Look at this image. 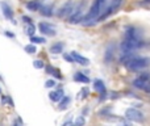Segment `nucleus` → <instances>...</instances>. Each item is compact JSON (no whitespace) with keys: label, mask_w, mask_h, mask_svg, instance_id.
<instances>
[{"label":"nucleus","mask_w":150,"mask_h":126,"mask_svg":"<svg viewBox=\"0 0 150 126\" xmlns=\"http://www.w3.org/2000/svg\"><path fill=\"white\" fill-rule=\"evenodd\" d=\"M148 66H150V58H146V57H137V55H134L128 62H125V67L129 71H134V72L141 71V70L146 68Z\"/></svg>","instance_id":"f03ea898"},{"label":"nucleus","mask_w":150,"mask_h":126,"mask_svg":"<svg viewBox=\"0 0 150 126\" xmlns=\"http://www.w3.org/2000/svg\"><path fill=\"white\" fill-rule=\"evenodd\" d=\"M33 66L36 67V68L41 70V68H44V67H45V63H44V61L37 59V61H34V62H33Z\"/></svg>","instance_id":"5701e85b"},{"label":"nucleus","mask_w":150,"mask_h":126,"mask_svg":"<svg viewBox=\"0 0 150 126\" xmlns=\"http://www.w3.org/2000/svg\"><path fill=\"white\" fill-rule=\"evenodd\" d=\"M71 57H73L74 62L75 63H79L80 66H88V64H90V59H88V58L83 57V55H80L79 53H76V51L71 53Z\"/></svg>","instance_id":"9d476101"},{"label":"nucleus","mask_w":150,"mask_h":126,"mask_svg":"<svg viewBox=\"0 0 150 126\" xmlns=\"http://www.w3.org/2000/svg\"><path fill=\"white\" fill-rule=\"evenodd\" d=\"M30 42H34V44H45L46 42V39L44 38V37H30Z\"/></svg>","instance_id":"aec40b11"},{"label":"nucleus","mask_w":150,"mask_h":126,"mask_svg":"<svg viewBox=\"0 0 150 126\" xmlns=\"http://www.w3.org/2000/svg\"><path fill=\"white\" fill-rule=\"evenodd\" d=\"M1 103H3V104H7V103H8V96L1 95Z\"/></svg>","instance_id":"2f4dec72"},{"label":"nucleus","mask_w":150,"mask_h":126,"mask_svg":"<svg viewBox=\"0 0 150 126\" xmlns=\"http://www.w3.org/2000/svg\"><path fill=\"white\" fill-rule=\"evenodd\" d=\"M125 39H130V41H138L142 39L141 37V32L134 26H128L125 30Z\"/></svg>","instance_id":"0eeeda50"},{"label":"nucleus","mask_w":150,"mask_h":126,"mask_svg":"<svg viewBox=\"0 0 150 126\" xmlns=\"http://www.w3.org/2000/svg\"><path fill=\"white\" fill-rule=\"evenodd\" d=\"M122 1H124V0H112L111 5H109L108 8H105V11H104V12L101 13V16L99 17V21L105 20L107 17H109L111 15H113L116 11H119L120 7H121V4H122Z\"/></svg>","instance_id":"20e7f679"},{"label":"nucleus","mask_w":150,"mask_h":126,"mask_svg":"<svg viewBox=\"0 0 150 126\" xmlns=\"http://www.w3.org/2000/svg\"><path fill=\"white\" fill-rule=\"evenodd\" d=\"M0 92H1V89H0Z\"/></svg>","instance_id":"58836bf2"},{"label":"nucleus","mask_w":150,"mask_h":126,"mask_svg":"<svg viewBox=\"0 0 150 126\" xmlns=\"http://www.w3.org/2000/svg\"><path fill=\"white\" fill-rule=\"evenodd\" d=\"M12 126H23V121H21L20 117H18V118L16 120L15 122H13V125H12Z\"/></svg>","instance_id":"c85d7f7f"},{"label":"nucleus","mask_w":150,"mask_h":126,"mask_svg":"<svg viewBox=\"0 0 150 126\" xmlns=\"http://www.w3.org/2000/svg\"><path fill=\"white\" fill-rule=\"evenodd\" d=\"M145 1H146V3H150V0H145Z\"/></svg>","instance_id":"e433bc0d"},{"label":"nucleus","mask_w":150,"mask_h":126,"mask_svg":"<svg viewBox=\"0 0 150 126\" xmlns=\"http://www.w3.org/2000/svg\"><path fill=\"white\" fill-rule=\"evenodd\" d=\"M25 51L28 53V54H36V51H37V49H36V46H34L33 44H29V45H26L25 47Z\"/></svg>","instance_id":"6ab92c4d"},{"label":"nucleus","mask_w":150,"mask_h":126,"mask_svg":"<svg viewBox=\"0 0 150 126\" xmlns=\"http://www.w3.org/2000/svg\"><path fill=\"white\" fill-rule=\"evenodd\" d=\"M23 21L28 25V24H33V21H32L30 17H28V16H23Z\"/></svg>","instance_id":"a878e982"},{"label":"nucleus","mask_w":150,"mask_h":126,"mask_svg":"<svg viewBox=\"0 0 150 126\" xmlns=\"http://www.w3.org/2000/svg\"><path fill=\"white\" fill-rule=\"evenodd\" d=\"M74 80L75 82H79V83H84V84H87V83H90V77L86 76L83 72H75L74 75Z\"/></svg>","instance_id":"4468645a"},{"label":"nucleus","mask_w":150,"mask_h":126,"mask_svg":"<svg viewBox=\"0 0 150 126\" xmlns=\"http://www.w3.org/2000/svg\"><path fill=\"white\" fill-rule=\"evenodd\" d=\"M29 1H32V0H29Z\"/></svg>","instance_id":"ea45409f"},{"label":"nucleus","mask_w":150,"mask_h":126,"mask_svg":"<svg viewBox=\"0 0 150 126\" xmlns=\"http://www.w3.org/2000/svg\"><path fill=\"white\" fill-rule=\"evenodd\" d=\"M70 125H71L70 121H67V122H65V124H63V126H70Z\"/></svg>","instance_id":"c9c22d12"},{"label":"nucleus","mask_w":150,"mask_h":126,"mask_svg":"<svg viewBox=\"0 0 150 126\" xmlns=\"http://www.w3.org/2000/svg\"><path fill=\"white\" fill-rule=\"evenodd\" d=\"M125 118L129 120V121L140 122V124H142V122L145 121L144 114L141 113L138 109H136V108H128L127 111H125Z\"/></svg>","instance_id":"39448f33"},{"label":"nucleus","mask_w":150,"mask_h":126,"mask_svg":"<svg viewBox=\"0 0 150 126\" xmlns=\"http://www.w3.org/2000/svg\"><path fill=\"white\" fill-rule=\"evenodd\" d=\"M42 7L41 1H38V0H32V1H28L26 3V9L32 11V12H34V11H40Z\"/></svg>","instance_id":"ddd939ff"},{"label":"nucleus","mask_w":150,"mask_h":126,"mask_svg":"<svg viewBox=\"0 0 150 126\" xmlns=\"http://www.w3.org/2000/svg\"><path fill=\"white\" fill-rule=\"evenodd\" d=\"M1 12H3V15H4V17L8 18V20H12V18H13V11H12V8H11L9 4H7L5 1L1 3Z\"/></svg>","instance_id":"9b49d317"},{"label":"nucleus","mask_w":150,"mask_h":126,"mask_svg":"<svg viewBox=\"0 0 150 126\" xmlns=\"http://www.w3.org/2000/svg\"><path fill=\"white\" fill-rule=\"evenodd\" d=\"M105 8H107V0H95L90 9V12H88L87 15H84V17H83L82 24L84 26L95 25V24L98 23L99 17L101 16V13L105 11Z\"/></svg>","instance_id":"f257e3e1"},{"label":"nucleus","mask_w":150,"mask_h":126,"mask_svg":"<svg viewBox=\"0 0 150 126\" xmlns=\"http://www.w3.org/2000/svg\"><path fill=\"white\" fill-rule=\"evenodd\" d=\"M84 9H86V1H80L76 7L74 8L73 13L69 17V23L70 24H79L83 21V17H84Z\"/></svg>","instance_id":"7ed1b4c3"},{"label":"nucleus","mask_w":150,"mask_h":126,"mask_svg":"<svg viewBox=\"0 0 150 126\" xmlns=\"http://www.w3.org/2000/svg\"><path fill=\"white\" fill-rule=\"evenodd\" d=\"M82 92H83V95H82V97H83V99L87 97V96H88V89H87V88H86V89H83Z\"/></svg>","instance_id":"473e14b6"},{"label":"nucleus","mask_w":150,"mask_h":126,"mask_svg":"<svg viewBox=\"0 0 150 126\" xmlns=\"http://www.w3.org/2000/svg\"><path fill=\"white\" fill-rule=\"evenodd\" d=\"M142 89L145 91V92H150V80H149L148 83H146L145 85H144V88H142Z\"/></svg>","instance_id":"7c9ffc66"},{"label":"nucleus","mask_w":150,"mask_h":126,"mask_svg":"<svg viewBox=\"0 0 150 126\" xmlns=\"http://www.w3.org/2000/svg\"><path fill=\"white\" fill-rule=\"evenodd\" d=\"M45 70H46V74L49 75H53V72H54V68L52 66H45Z\"/></svg>","instance_id":"bb28decb"},{"label":"nucleus","mask_w":150,"mask_h":126,"mask_svg":"<svg viewBox=\"0 0 150 126\" xmlns=\"http://www.w3.org/2000/svg\"><path fill=\"white\" fill-rule=\"evenodd\" d=\"M73 11H74V1L73 0H69L65 5H62V7L58 9L57 16L59 18H65V17H67V16H70L71 13H73Z\"/></svg>","instance_id":"423d86ee"},{"label":"nucleus","mask_w":150,"mask_h":126,"mask_svg":"<svg viewBox=\"0 0 150 126\" xmlns=\"http://www.w3.org/2000/svg\"><path fill=\"white\" fill-rule=\"evenodd\" d=\"M70 126H75V125H73V124H71V125H70Z\"/></svg>","instance_id":"4c0bfd02"},{"label":"nucleus","mask_w":150,"mask_h":126,"mask_svg":"<svg viewBox=\"0 0 150 126\" xmlns=\"http://www.w3.org/2000/svg\"><path fill=\"white\" fill-rule=\"evenodd\" d=\"M38 29L42 34L45 36H55L57 32H55V28L49 23H40L38 24Z\"/></svg>","instance_id":"6e6552de"},{"label":"nucleus","mask_w":150,"mask_h":126,"mask_svg":"<svg viewBox=\"0 0 150 126\" xmlns=\"http://www.w3.org/2000/svg\"><path fill=\"white\" fill-rule=\"evenodd\" d=\"M8 104H9V106H13V100L11 97H8Z\"/></svg>","instance_id":"f704fd0d"},{"label":"nucleus","mask_w":150,"mask_h":126,"mask_svg":"<svg viewBox=\"0 0 150 126\" xmlns=\"http://www.w3.org/2000/svg\"><path fill=\"white\" fill-rule=\"evenodd\" d=\"M55 80H53V79H49V80H46V83H45V85H46V88H53V87H55Z\"/></svg>","instance_id":"b1692460"},{"label":"nucleus","mask_w":150,"mask_h":126,"mask_svg":"<svg viewBox=\"0 0 150 126\" xmlns=\"http://www.w3.org/2000/svg\"><path fill=\"white\" fill-rule=\"evenodd\" d=\"M62 51H63L62 42H55V44L52 45V47H50V53H52V54H61Z\"/></svg>","instance_id":"2eb2a0df"},{"label":"nucleus","mask_w":150,"mask_h":126,"mask_svg":"<svg viewBox=\"0 0 150 126\" xmlns=\"http://www.w3.org/2000/svg\"><path fill=\"white\" fill-rule=\"evenodd\" d=\"M120 124H121V126H132V122H130L129 120H124V118H121Z\"/></svg>","instance_id":"393cba45"},{"label":"nucleus","mask_w":150,"mask_h":126,"mask_svg":"<svg viewBox=\"0 0 150 126\" xmlns=\"http://www.w3.org/2000/svg\"><path fill=\"white\" fill-rule=\"evenodd\" d=\"M112 57H113V53H112V46L109 47L108 50L105 51V62L107 63H109L112 61Z\"/></svg>","instance_id":"4be33fe9"},{"label":"nucleus","mask_w":150,"mask_h":126,"mask_svg":"<svg viewBox=\"0 0 150 126\" xmlns=\"http://www.w3.org/2000/svg\"><path fill=\"white\" fill-rule=\"evenodd\" d=\"M63 91L62 89H57V91H52V92L49 93V99L52 101H54V103H58V101H61L63 99Z\"/></svg>","instance_id":"f8f14e48"},{"label":"nucleus","mask_w":150,"mask_h":126,"mask_svg":"<svg viewBox=\"0 0 150 126\" xmlns=\"http://www.w3.org/2000/svg\"><path fill=\"white\" fill-rule=\"evenodd\" d=\"M93 88H95V91L99 95H101V99L107 97V89H105V84L103 83V80L96 79L95 82H93Z\"/></svg>","instance_id":"1a4fd4ad"},{"label":"nucleus","mask_w":150,"mask_h":126,"mask_svg":"<svg viewBox=\"0 0 150 126\" xmlns=\"http://www.w3.org/2000/svg\"><path fill=\"white\" fill-rule=\"evenodd\" d=\"M75 126H84L86 125V118L83 116H79L76 120H75Z\"/></svg>","instance_id":"412c9836"},{"label":"nucleus","mask_w":150,"mask_h":126,"mask_svg":"<svg viewBox=\"0 0 150 126\" xmlns=\"http://www.w3.org/2000/svg\"><path fill=\"white\" fill-rule=\"evenodd\" d=\"M40 13L45 17H50V16H53V7L52 5H42L41 9H40Z\"/></svg>","instance_id":"dca6fc26"},{"label":"nucleus","mask_w":150,"mask_h":126,"mask_svg":"<svg viewBox=\"0 0 150 126\" xmlns=\"http://www.w3.org/2000/svg\"><path fill=\"white\" fill-rule=\"evenodd\" d=\"M69 104H70V97L69 96H66V97H63L62 100H61V104H59V109L61 111H63V109H66L69 106Z\"/></svg>","instance_id":"a211bd4d"},{"label":"nucleus","mask_w":150,"mask_h":126,"mask_svg":"<svg viewBox=\"0 0 150 126\" xmlns=\"http://www.w3.org/2000/svg\"><path fill=\"white\" fill-rule=\"evenodd\" d=\"M53 75H54L57 79H62V75H61L59 71H58V70H55V68H54V72H53Z\"/></svg>","instance_id":"c756f323"},{"label":"nucleus","mask_w":150,"mask_h":126,"mask_svg":"<svg viewBox=\"0 0 150 126\" xmlns=\"http://www.w3.org/2000/svg\"><path fill=\"white\" fill-rule=\"evenodd\" d=\"M5 36L9 37V38H15V34H13V33H9V32H5Z\"/></svg>","instance_id":"72a5a7b5"},{"label":"nucleus","mask_w":150,"mask_h":126,"mask_svg":"<svg viewBox=\"0 0 150 126\" xmlns=\"http://www.w3.org/2000/svg\"><path fill=\"white\" fill-rule=\"evenodd\" d=\"M25 33L28 34L29 37H33L34 33H36V26H34L33 24H28V25L25 26Z\"/></svg>","instance_id":"f3484780"},{"label":"nucleus","mask_w":150,"mask_h":126,"mask_svg":"<svg viewBox=\"0 0 150 126\" xmlns=\"http://www.w3.org/2000/svg\"><path fill=\"white\" fill-rule=\"evenodd\" d=\"M63 58H65L67 62H70V63L74 62V59H73V57H71V54H65V55H63Z\"/></svg>","instance_id":"cd10ccee"}]
</instances>
